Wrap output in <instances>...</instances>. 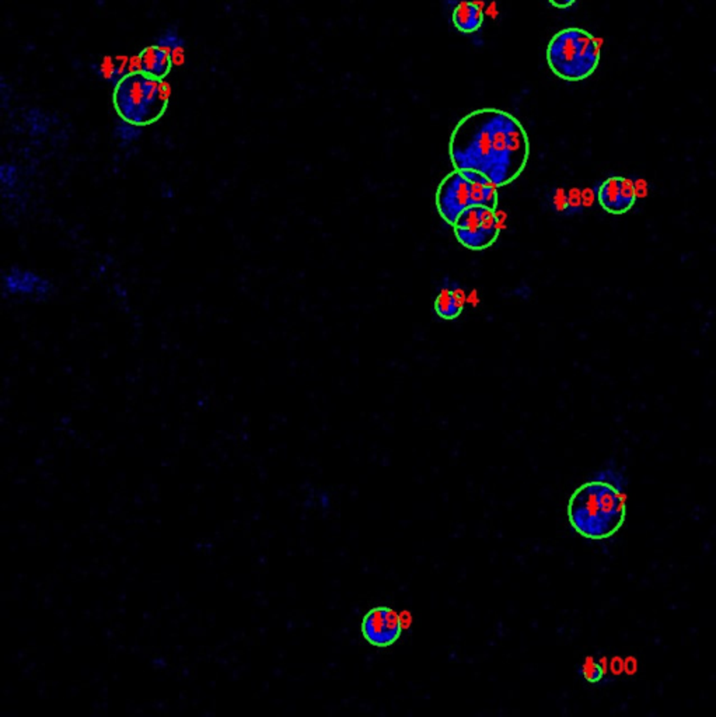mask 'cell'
I'll use <instances>...</instances> for the list:
<instances>
[{
    "mask_svg": "<svg viewBox=\"0 0 716 717\" xmlns=\"http://www.w3.org/2000/svg\"><path fill=\"white\" fill-rule=\"evenodd\" d=\"M600 41L578 27H569L554 34L546 51L551 72L566 82H580L590 78L600 63Z\"/></svg>",
    "mask_w": 716,
    "mask_h": 717,
    "instance_id": "cell-3",
    "label": "cell"
},
{
    "mask_svg": "<svg viewBox=\"0 0 716 717\" xmlns=\"http://www.w3.org/2000/svg\"><path fill=\"white\" fill-rule=\"evenodd\" d=\"M548 2L551 6L556 7V9H568V7L575 4L576 0H548Z\"/></svg>",
    "mask_w": 716,
    "mask_h": 717,
    "instance_id": "cell-20",
    "label": "cell"
},
{
    "mask_svg": "<svg viewBox=\"0 0 716 717\" xmlns=\"http://www.w3.org/2000/svg\"><path fill=\"white\" fill-rule=\"evenodd\" d=\"M142 134H144V131H142V127H139V125L131 124V122L124 121V120H119L115 124V141L121 144L122 147L131 146L132 144L139 141Z\"/></svg>",
    "mask_w": 716,
    "mask_h": 717,
    "instance_id": "cell-14",
    "label": "cell"
},
{
    "mask_svg": "<svg viewBox=\"0 0 716 717\" xmlns=\"http://www.w3.org/2000/svg\"><path fill=\"white\" fill-rule=\"evenodd\" d=\"M554 208L558 212L573 213L576 209L580 210V196L573 195V193H566L565 189H556L553 196Z\"/></svg>",
    "mask_w": 716,
    "mask_h": 717,
    "instance_id": "cell-18",
    "label": "cell"
},
{
    "mask_svg": "<svg viewBox=\"0 0 716 717\" xmlns=\"http://www.w3.org/2000/svg\"><path fill=\"white\" fill-rule=\"evenodd\" d=\"M596 196L598 205L605 212L613 216H621L631 212L637 205V186L634 181L627 177H608L597 186Z\"/></svg>",
    "mask_w": 716,
    "mask_h": 717,
    "instance_id": "cell-9",
    "label": "cell"
},
{
    "mask_svg": "<svg viewBox=\"0 0 716 717\" xmlns=\"http://www.w3.org/2000/svg\"><path fill=\"white\" fill-rule=\"evenodd\" d=\"M169 93L163 80L134 70L115 86L112 102L121 120L146 127L163 117L169 107Z\"/></svg>",
    "mask_w": 716,
    "mask_h": 717,
    "instance_id": "cell-4",
    "label": "cell"
},
{
    "mask_svg": "<svg viewBox=\"0 0 716 717\" xmlns=\"http://www.w3.org/2000/svg\"><path fill=\"white\" fill-rule=\"evenodd\" d=\"M628 478L614 460L579 486L568 502L569 524L592 541L617 534L627 519Z\"/></svg>",
    "mask_w": 716,
    "mask_h": 717,
    "instance_id": "cell-2",
    "label": "cell"
},
{
    "mask_svg": "<svg viewBox=\"0 0 716 717\" xmlns=\"http://www.w3.org/2000/svg\"><path fill=\"white\" fill-rule=\"evenodd\" d=\"M579 674L582 675L583 680L588 684L597 685L602 684L607 675L605 664L603 660L595 659V657H588L579 669Z\"/></svg>",
    "mask_w": 716,
    "mask_h": 717,
    "instance_id": "cell-15",
    "label": "cell"
},
{
    "mask_svg": "<svg viewBox=\"0 0 716 717\" xmlns=\"http://www.w3.org/2000/svg\"><path fill=\"white\" fill-rule=\"evenodd\" d=\"M453 26L463 34H474L484 23V9L477 2L465 0L453 10Z\"/></svg>",
    "mask_w": 716,
    "mask_h": 717,
    "instance_id": "cell-12",
    "label": "cell"
},
{
    "mask_svg": "<svg viewBox=\"0 0 716 717\" xmlns=\"http://www.w3.org/2000/svg\"><path fill=\"white\" fill-rule=\"evenodd\" d=\"M156 45L167 49L174 58V54L183 53L184 46H185V39L178 34L176 29H169L156 39Z\"/></svg>",
    "mask_w": 716,
    "mask_h": 717,
    "instance_id": "cell-19",
    "label": "cell"
},
{
    "mask_svg": "<svg viewBox=\"0 0 716 717\" xmlns=\"http://www.w3.org/2000/svg\"><path fill=\"white\" fill-rule=\"evenodd\" d=\"M404 630L401 616L390 606H376L365 615L362 633L365 639L376 647L394 645Z\"/></svg>",
    "mask_w": 716,
    "mask_h": 717,
    "instance_id": "cell-8",
    "label": "cell"
},
{
    "mask_svg": "<svg viewBox=\"0 0 716 717\" xmlns=\"http://www.w3.org/2000/svg\"><path fill=\"white\" fill-rule=\"evenodd\" d=\"M451 227L456 240L470 251H485L498 242L500 235L497 209L488 206L465 209Z\"/></svg>",
    "mask_w": 716,
    "mask_h": 717,
    "instance_id": "cell-6",
    "label": "cell"
},
{
    "mask_svg": "<svg viewBox=\"0 0 716 717\" xmlns=\"http://www.w3.org/2000/svg\"><path fill=\"white\" fill-rule=\"evenodd\" d=\"M449 156L457 170H474L495 185L514 183L526 170L530 137L526 128L499 108H478L451 132Z\"/></svg>",
    "mask_w": 716,
    "mask_h": 717,
    "instance_id": "cell-1",
    "label": "cell"
},
{
    "mask_svg": "<svg viewBox=\"0 0 716 717\" xmlns=\"http://www.w3.org/2000/svg\"><path fill=\"white\" fill-rule=\"evenodd\" d=\"M92 69L95 70V75L100 76V78H104L105 82L112 83L114 86L121 82L125 76L134 72L129 69V63L127 62V59L121 58V56H112V58L111 56H107L100 62L93 63Z\"/></svg>",
    "mask_w": 716,
    "mask_h": 717,
    "instance_id": "cell-13",
    "label": "cell"
},
{
    "mask_svg": "<svg viewBox=\"0 0 716 717\" xmlns=\"http://www.w3.org/2000/svg\"><path fill=\"white\" fill-rule=\"evenodd\" d=\"M24 122H26L31 136H39V135L46 134L49 129V125H51L48 115L44 114L38 108H31V110H29L26 115H24Z\"/></svg>",
    "mask_w": 716,
    "mask_h": 717,
    "instance_id": "cell-16",
    "label": "cell"
},
{
    "mask_svg": "<svg viewBox=\"0 0 716 717\" xmlns=\"http://www.w3.org/2000/svg\"><path fill=\"white\" fill-rule=\"evenodd\" d=\"M2 291L4 296L44 301L53 296L55 286L43 275L13 267L2 275Z\"/></svg>",
    "mask_w": 716,
    "mask_h": 717,
    "instance_id": "cell-7",
    "label": "cell"
},
{
    "mask_svg": "<svg viewBox=\"0 0 716 717\" xmlns=\"http://www.w3.org/2000/svg\"><path fill=\"white\" fill-rule=\"evenodd\" d=\"M0 183H2V194L4 198H12L20 183L19 167L10 163L2 164Z\"/></svg>",
    "mask_w": 716,
    "mask_h": 717,
    "instance_id": "cell-17",
    "label": "cell"
},
{
    "mask_svg": "<svg viewBox=\"0 0 716 717\" xmlns=\"http://www.w3.org/2000/svg\"><path fill=\"white\" fill-rule=\"evenodd\" d=\"M435 203L440 218L453 226L458 215L471 206L497 209L499 205L498 186L477 171L455 169L439 184Z\"/></svg>",
    "mask_w": 716,
    "mask_h": 717,
    "instance_id": "cell-5",
    "label": "cell"
},
{
    "mask_svg": "<svg viewBox=\"0 0 716 717\" xmlns=\"http://www.w3.org/2000/svg\"><path fill=\"white\" fill-rule=\"evenodd\" d=\"M465 294L455 284H446L439 291L435 299V311L441 320H456L465 309Z\"/></svg>",
    "mask_w": 716,
    "mask_h": 717,
    "instance_id": "cell-11",
    "label": "cell"
},
{
    "mask_svg": "<svg viewBox=\"0 0 716 717\" xmlns=\"http://www.w3.org/2000/svg\"><path fill=\"white\" fill-rule=\"evenodd\" d=\"M173 63V55L159 45L147 46L137 55V70L157 80H164L170 75Z\"/></svg>",
    "mask_w": 716,
    "mask_h": 717,
    "instance_id": "cell-10",
    "label": "cell"
}]
</instances>
